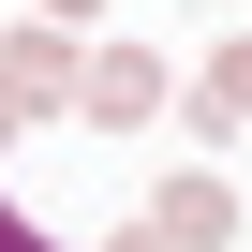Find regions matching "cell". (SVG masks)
I'll return each instance as SVG.
<instances>
[{"label": "cell", "instance_id": "3957f363", "mask_svg": "<svg viewBox=\"0 0 252 252\" xmlns=\"http://www.w3.org/2000/svg\"><path fill=\"white\" fill-rule=\"evenodd\" d=\"M74 60H89V45H74L60 15H30V30H0V74H15V104H74Z\"/></svg>", "mask_w": 252, "mask_h": 252}, {"label": "cell", "instance_id": "7a4b0ae2", "mask_svg": "<svg viewBox=\"0 0 252 252\" xmlns=\"http://www.w3.org/2000/svg\"><path fill=\"white\" fill-rule=\"evenodd\" d=\"M149 237H163V252H222V237H237V193L193 163V178H163V193H149Z\"/></svg>", "mask_w": 252, "mask_h": 252}, {"label": "cell", "instance_id": "8992f818", "mask_svg": "<svg viewBox=\"0 0 252 252\" xmlns=\"http://www.w3.org/2000/svg\"><path fill=\"white\" fill-rule=\"evenodd\" d=\"M15 119H30V104H15V74H0V134H15Z\"/></svg>", "mask_w": 252, "mask_h": 252}, {"label": "cell", "instance_id": "277c9868", "mask_svg": "<svg viewBox=\"0 0 252 252\" xmlns=\"http://www.w3.org/2000/svg\"><path fill=\"white\" fill-rule=\"evenodd\" d=\"M193 119H208V134H237V119H252V30L208 60V104H193Z\"/></svg>", "mask_w": 252, "mask_h": 252}, {"label": "cell", "instance_id": "5b68a950", "mask_svg": "<svg viewBox=\"0 0 252 252\" xmlns=\"http://www.w3.org/2000/svg\"><path fill=\"white\" fill-rule=\"evenodd\" d=\"M30 15H60V30H89V0H30Z\"/></svg>", "mask_w": 252, "mask_h": 252}, {"label": "cell", "instance_id": "6da1fadb", "mask_svg": "<svg viewBox=\"0 0 252 252\" xmlns=\"http://www.w3.org/2000/svg\"><path fill=\"white\" fill-rule=\"evenodd\" d=\"M74 104L104 119V134H134V119H163V60L149 45H89L74 60Z\"/></svg>", "mask_w": 252, "mask_h": 252}, {"label": "cell", "instance_id": "52a82bcc", "mask_svg": "<svg viewBox=\"0 0 252 252\" xmlns=\"http://www.w3.org/2000/svg\"><path fill=\"white\" fill-rule=\"evenodd\" d=\"M104 252H163V237H149V222H134V237H104Z\"/></svg>", "mask_w": 252, "mask_h": 252}]
</instances>
